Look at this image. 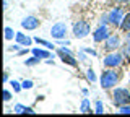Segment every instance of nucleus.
<instances>
[{"label":"nucleus","mask_w":130,"mask_h":117,"mask_svg":"<svg viewBox=\"0 0 130 117\" xmlns=\"http://www.w3.org/2000/svg\"><path fill=\"white\" fill-rule=\"evenodd\" d=\"M107 18H109V23H111V25L120 28L122 21H124V10H122L120 7H116L114 10H111V13L107 15Z\"/></svg>","instance_id":"5"},{"label":"nucleus","mask_w":130,"mask_h":117,"mask_svg":"<svg viewBox=\"0 0 130 117\" xmlns=\"http://www.w3.org/2000/svg\"><path fill=\"white\" fill-rule=\"evenodd\" d=\"M16 42H18L20 44V46H31V39L29 38H28V36H24L23 33H16Z\"/></svg>","instance_id":"11"},{"label":"nucleus","mask_w":130,"mask_h":117,"mask_svg":"<svg viewBox=\"0 0 130 117\" xmlns=\"http://www.w3.org/2000/svg\"><path fill=\"white\" fill-rule=\"evenodd\" d=\"M107 38H109V31H107V28H106V25H101L94 33H93V39H94L96 42H103Z\"/></svg>","instance_id":"8"},{"label":"nucleus","mask_w":130,"mask_h":117,"mask_svg":"<svg viewBox=\"0 0 130 117\" xmlns=\"http://www.w3.org/2000/svg\"><path fill=\"white\" fill-rule=\"evenodd\" d=\"M38 44H41V46H46L47 49H54V46H52V42H47V41H44V39H41V38H36L34 39Z\"/></svg>","instance_id":"15"},{"label":"nucleus","mask_w":130,"mask_h":117,"mask_svg":"<svg viewBox=\"0 0 130 117\" xmlns=\"http://www.w3.org/2000/svg\"><path fill=\"white\" fill-rule=\"evenodd\" d=\"M24 109H26L24 106H21V104H16V106H15V112H16V114H23Z\"/></svg>","instance_id":"21"},{"label":"nucleus","mask_w":130,"mask_h":117,"mask_svg":"<svg viewBox=\"0 0 130 117\" xmlns=\"http://www.w3.org/2000/svg\"><path fill=\"white\" fill-rule=\"evenodd\" d=\"M120 46V38L117 34H109V38L104 41V47L107 51H117Z\"/></svg>","instance_id":"7"},{"label":"nucleus","mask_w":130,"mask_h":117,"mask_svg":"<svg viewBox=\"0 0 130 117\" xmlns=\"http://www.w3.org/2000/svg\"><path fill=\"white\" fill-rule=\"evenodd\" d=\"M119 112H120V114H130V104H128V106H122Z\"/></svg>","instance_id":"23"},{"label":"nucleus","mask_w":130,"mask_h":117,"mask_svg":"<svg viewBox=\"0 0 130 117\" xmlns=\"http://www.w3.org/2000/svg\"><path fill=\"white\" fill-rule=\"evenodd\" d=\"M86 76H88L89 81H96V75H94V72H93V68H88L86 70Z\"/></svg>","instance_id":"18"},{"label":"nucleus","mask_w":130,"mask_h":117,"mask_svg":"<svg viewBox=\"0 0 130 117\" xmlns=\"http://www.w3.org/2000/svg\"><path fill=\"white\" fill-rule=\"evenodd\" d=\"M83 114H86V112H89V101L88 99H83V103H81V109H80Z\"/></svg>","instance_id":"17"},{"label":"nucleus","mask_w":130,"mask_h":117,"mask_svg":"<svg viewBox=\"0 0 130 117\" xmlns=\"http://www.w3.org/2000/svg\"><path fill=\"white\" fill-rule=\"evenodd\" d=\"M32 55H36V57H39V59H49V57H51V52L36 47V49H32Z\"/></svg>","instance_id":"12"},{"label":"nucleus","mask_w":130,"mask_h":117,"mask_svg":"<svg viewBox=\"0 0 130 117\" xmlns=\"http://www.w3.org/2000/svg\"><path fill=\"white\" fill-rule=\"evenodd\" d=\"M112 98H114V103L119 107L128 106L130 104V91L125 90V88H117V90H114V93H112Z\"/></svg>","instance_id":"2"},{"label":"nucleus","mask_w":130,"mask_h":117,"mask_svg":"<svg viewBox=\"0 0 130 117\" xmlns=\"http://www.w3.org/2000/svg\"><path fill=\"white\" fill-rule=\"evenodd\" d=\"M59 55H60V59H62L63 63H68V65H72V67H76V60L72 57V52H65L62 47H60V49H59Z\"/></svg>","instance_id":"10"},{"label":"nucleus","mask_w":130,"mask_h":117,"mask_svg":"<svg viewBox=\"0 0 130 117\" xmlns=\"http://www.w3.org/2000/svg\"><path fill=\"white\" fill-rule=\"evenodd\" d=\"M10 99H11V93L8 90H5L3 91V101H10Z\"/></svg>","instance_id":"24"},{"label":"nucleus","mask_w":130,"mask_h":117,"mask_svg":"<svg viewBox=\"0 0 130 117\" xmlns=\"http://www.w3.org/2000/svg\"><path fill=\"white\" fill-rule=\"evenodd\" d=\"M39 57H36V55H34V57H31V59H28V60H24V63H26V65L28 67H32V65H36V63H39Z\"/></svg>","instance_id":"16"},{"label":"nucleus","mask_w":130,"mask_h":117,"mask_svg":"<svg viewBox=\"0 0 130 117\" xmlns=\"http://www.w3.org/2000/svg\"><path fill=\"white\" fill-rule=\"evenodd\" d=\"M117 2H124V3H127V2H128V0H117Z\"/></svg>","instance_id":"28"},{"label":"nucleus","mask_w":130,"mask_h":117,"mask_svg":"<svg viewBox=\"0 0 130 117\" xmlns=\"http://www.w3.org/2000/svg\"><path fill=\"white\" fill-rule=\"evenodd\" d=\"M122 62H124V55L116 51V52H111V54L106 55L103 60V65L106 68H116V67L122 65Z\"/></svg>","instance_id":"3"},{"label":"nucleus","mask_w":130,"mask_h":117,"mask_svg":"<svg viewBox=\"0 0 130 117\" xmlns=\"http://www.w3.org/2000/svg\"><path fill=\"white\" fill-rule=\"evenodd\" d=\"M120 29L130 31V13H127V15L124 16V21H122V25H120Z\"/></svg>","instance_id":"13"},{"label":"nucleus","mask_w":130,"mask_h":117,"mask_svg":"<svg viewBox=\"0 0 130 117\" xmlns=\"http://www.w3.org/2000/svg\"><path fill=\"white\" fill-rule=\"evenodd\" d=\"M127 46L130 47V31H127Z\"/></svg>","instance_id":"26"},{"label":"nucleus","mask_w":130,"mask_h":117,"mask_svg":"<svg viewBox=\"0 0 130 117\" xmlns=\"http://www.w3.org/2000/svg\"><path fill=\"white\" fill-rule=\"evenodd\" d=\"M67 34V25L65 23H55L54 26L51 28V36L54 39H62Z\"/></svg>","instance_id":"6"},{"label":"nucleus","mask_w":130,"mask_h":117,"mask_svg":"<svg viewBox=\"0 0 130 117\" xmlns=\"http://www.w3.org/2000/svg\"><path fill=\"white\" fill-rule=\"evenodd\" d=\"M89 31H91V26H89L88 21H83V20H80L78 23H75V25H73V34H75L76 39L86 38V36L89 34Z\"/></svg>","instance_id":"4"},{"label":"nucleus","mask_w":130,"mask_h":117,"mask_svg":"<svg viewBox=\"0 0 130 117\" xmlns=\"http://www.w3.org/2000/svg\"><path fill=\"white\" fill-rule=\"evenodd\" d=\"M24 112H26V114H34V111H32L31 107H26V109H24Z\"/></svg>","instance_id":"25"},{"label":"nucleus","mask_w":130,"mask_h":117,"mask_svg":"<svg viewBox=\"0 0 130 117\" xmlns=\"http://www.w3.org/2000/svg\"><path fill=\"white\" fill-rule=\"evenodd\" d=\"M10 85L13 86V91H15V93H20V91H21V88H23V86H20V83H18V81H15V80H11V83H10Z\"/></svg>","instance_id":"19"},{"label":"nucleus","mask_w":130,"mask_h":117,"mask_svg":"<svg viewBox=\"0 0 130 117\" xmlns=\"http://www.w3.org/2000/svg\"><path fill=\"white\" fill-rule=\"evenodd\" d=\"M21 86L24 88V90H31V88H32V86H34V83H32V81H31V80H24V81H23V85H21Z\"/></svg>","instance_id":"20"},{"label":"nucleus","mask_w":130,"mask_h":117,"mask_svg":"<svg viewBox=\"0 0 130 117\" xmlns=\"http://www.w3.org/2000/svg\"><path fill=\"white\" fill-rule=\"evenodd\" d=\"M103 103H101V101H98L96 103V114H103Z\"/></svg>","instance_id":"22"},{"label":"nucleus","mask_w":130,"mask_h":117,"mask_svg":"<svg viewBox=\"0 0 130 117\" xmlns=\"http://www.w3.org/2000/svg\"><path fill=\"white\" fill-rule=\"evenodd\" d=\"M21 26L24 29H36V28H39V20L36 16H26L21 21Z\"/></svg>","instance_id":"9"},{"label":"nucleus","mask_w":130,"mask_h":117,"mask_svg":"<svg viewBox=\"0 0 130 117\" xmlns=\"http://www.w3.org/2000/svg\"><path fill=\"white\" fill-rule=\"evenodd\" d=\"M85 51H86V52H89L91 55H96V52H94V51H91V49H85Z\"/></svg>","instance_id":"27"},{"label":"nucleus","mask_w":130,"mask_h":117,"mask_svg":"<svg viewBox=\"0 0 130 117\" xmlns=\"http://www.w3.org/2000/svg\"><path fill=\"white\" fill-rule=\"evenodd\" d=\"M117 81H119V73H117L114 68H107V70L103 72V76H101V86L109 90V88L116 86Z\"/></svg>","instance_id":"1"},{"label":"nucleus","mask_w":130,"mask_h":117,"mask_svg":"<svg viewBox=\"0 0 130 117\" xmlns=\"http://www.w3.org/2000/svg\"><path fill=\"white\" fill-rule=\"evenodd\" d=\"M13 38H16V33L11 29V28L7 26V28H5V39H7V41H11Z\"/></svg>","instance_id":"14"}]
</instances>
